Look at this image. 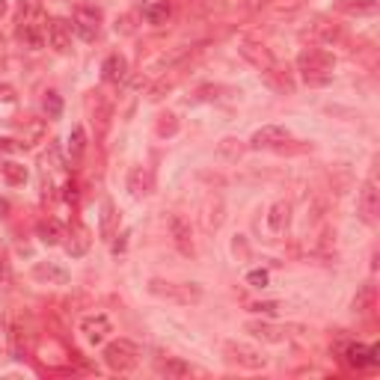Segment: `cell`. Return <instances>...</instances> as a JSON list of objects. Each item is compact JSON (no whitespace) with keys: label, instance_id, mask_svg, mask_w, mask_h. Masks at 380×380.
I'll return each instance as SVG.
<instances>
[{"label":"cell","instance_id":"cell-1","mask_svg":"<svg viewBox=\"0 0 380 380\" xmlns=\"http://www.w3.org/2000/svg\"><path fill=\"white\" fill-rule=\"evenodd\" d=\"M297 72L309 86H324V83L333 81L336 57L330 54V50L306 48V50H300V57H297Z\"/></svg>","mask_w":380,"mask_h":380},{"label":"cell","instance_id":"cell-2","mask_svg":"<svg viewBox=\"0 0 380 380\" xmlns=\"http://www.w3.org/2000/svg\"><path fill=\"white\" fill-rule=\"evenodd\" d=\"M101 360H104V365L110 372L125 374V372L137 369V362H140V348H137L131 339H116V341H107L104 345Z\"/></svg>","mask_w":380,"mask_h":380},{"label":"cell","instance_id":"cell-3","mask_svg":"<svg viewBox=\"0 0 380 380\" xmlns=\"http://www.w3.org/2000/svg\"><path fill=\"white\" fill-rule=\"evenodd\" d=\"M149 291L161 300H170V303H182V306H187V303H199L202 300V288L199 285H179V283H163V280H151L149 283Z\"/></svg>","mask_w":380,"mask_h":380},{"label":"cell","instance_id":"cell-4","mask_svg":"<svg viewBox=\"0 0 380 380\" xmlns=\"http://www.w3.org/2000/svg\"><path fill=\"white\" fill-rule=\"evenodd\" d=\"M223 353H226V360H229V362L240 365V369H250V372H259V369L268 365V357H264L259 348L247 345V341H226Z\"/></svg>","mask_w":380,"mask_h":380},{"label":"cell","instance_id":"cell-5","mask_svg":"<svg viewBox=\"0 0 380 380\" xmlns=\"http://www.w3.org/2000/svg\"><path fill=\"white\" fill-rule=\"evenodd\" d=\"M72 30L78 33L83 42H95L98 30H101V12L93 9V6H81L72 18Z\"/></svg>","mask_w":380,"mask_h":380},{"label":"cell","instance_id":"cell-6","mask_svg":"<svg viewBox=\"0 0 380 380\" xmlns=\"http://www.w3.org/2000/svg\"><path fill=\"white\" fill-rule=\"evenodd\" d=\"M72 33L74 30H72V24L66 18H50L45 24V39L57 54H69L72 50Z\"/></svg>","mask_w":380,"mask_h":380},{"label":"cell","instance_id":"cell-7","mask_svg":"<svg viewBox=\"0 0 380 380\" xmlns=\"http://www.w3.org/2000/svg\"><path fill=\"white\" fill-rule=\"evenodd\" d=\"M81 333L90 345H104L107 336L113 333V324L104 312H95V315H86V318L81 321Z\"/></svg>","mask_w":380,"mask_h":380},{"label":"cell","instance_id":"cell-8","mask_svg":"<svg viewBox=\"0 0 380 380\" xmlns=\"http://www.w3.org/2000/svg\"><path fill=\"white\" fill-rule=\"evenodd\" d=\"M357 208H360V217L365 223H374L377 214H380V190H377V182L369 179L360 190V199H357Z\"/></svg>","mask_w":380,"mask_h":380},{"label":"cell","instance_id":"cell-9","mask_svg":"<svg viewBox=\"0 0 380 380\" xmlns=\"http://www.w3.org/2000/svg\"><path fill=\"white\" fill-rule=\"evenodd\" d=\"M66 238H69V240H62V244H66V252H69L72 259L86 256V252H90V247H93V235H90V229H86L81 220L72 223V232H66Z\"/></svg>","mask_w":380,"mask_h":380},{"label":"cell","instance_id":"cell-10","mask_svg":"<svg viewBox=\"0 0 380 380\" xmlns=\"http://www.w3.org/2000/svg\"><path fill=\"white\" fill-rule=\"evenodd\" d=\"M291 137V131L285 128V125H262V128L250 137V149H273L285 143Z\"/></svg>","mask_w":380,"mask_h":380},{"label":"cell","instance_id":"cell-11","mask_svg":"<svg viewBox=\"0 0 380 380\" xmlns=\"http://www.w3.org/2000/svg\"><path fill=\"white\" fill-rule=\"evenodd\" d=\"M345 357L353 369H369V365L380 362V348L377 345H362V341H353L345 348Z\"/></svg>","mask_w":380,"mask_h":380},{"label":"cell","instance_id":"cell-12","mask_svg":"<svg viewBox=\"0 0 380 380\" xmlns=\"http://www.w3.org/2000/svg\"><path fill=\"white\" fill-rule=\"evenodd\" d=\"M33 280L42 283V285H69V271L60 268L54 262H36L33 264Z\"/></svg>","mask_w":380,"mask_h":380},{"label":"cell","instance_id":"cell-13","mask_svg":"<svg viewBox=\"0 0 380 380\" xmlns=\"http://www.w3.org/2000/svg\"><path fill=\"white\" fill-rule=\"evenodd\" d=\"M101 81L113 83V86L125 83L128 81V60H125L122 54H110L104 62H101Z\"/></svg>","mask_w":380,"mask_h":380},{"label":"cell","instance_id":"cell-14","mask_svg":"<svg viewBox=\"0 0 380 380\" xmlns=\"http://www.w3.org/2000/svg\"><path fill=\"white\" fill-rule=\"evenodd\" d=\"M15 36H18V42L24 48H30V50H39L45 45V24L36 18V21H24L15 27Z\"/></svg>","mask_w":380,"mask_h":380},{"label":"cell","instance_id":"cell-15","mask_svg":"<svg viewBox=\"0 0 380 380\" xmlns=\"http://www.w3.org/2000/svg\"><path fill=\"white\" fill-rule=\"evenodd\" d=\"M240 57L244 60H250L256 69H262V72H268L271 66H276V60H273V54L264 45H259V42H240Z\"/></svg>","mask_w":380,"mask_h":380},{"label":"cell","instance_id":"cell-16","mask_svg":"<svg viewBox=\"0 0 380 380\" xmlns=\"http://www.w3.org/2000/svg\"><path fill=\"white\" fill-rule=\"evenodd\" d=\"M167 226H170V235H172V240H175V247H179L184 256H190V252H194V240H190V226L179 217V214H170Z\"/></svg>","mask_w":380,"mask_h":380},{"label":"cell","instance_id":"cell-17","mask_svg":"<svg viewBox=\"0 0 380 380\" xmlns=\"http://www.w3.org/2000/svg\"><path fill=\"white\" fill-rule=\"evenodd\" d=\"M36 235H39V240H42L45 247H60V244H62V238H66V229H62V223H60V220L48 217V220L39 223Z\"/></svg>","mask_w":380,"mask_h":380},{"label":"cell","instance_id":"cell-18","mask_svg":"<svg viewBox=\"0 0 380 380\" xmlns=\"http://www.w3.org/2000/svg\"><path fill=\"white\" fill-rule=\"evenodd\" d=\"M128 190H131V196L134 199H143L151 194V172L146 167H134L128 172Z\"/></svg>","mask_w":380,"mask_h":380},{"label":"cell","instance_id":"cell-19","mask_svg":"<svg viewBox=\"0 0 380 380\" xmlns=\"http://www.w3.org/2000/svg\"><path fill=\"white\" fill-rule=\"evenodd\" d=\"M288 217H291V205H288V202H273L271 211H268V229H271L273 235L285 232Z\"/></svg>","mask_w":380,"mask_h":380},{"label":"cell","instance_id":"cell-20","mask_svg":"<svg viewBox=\"0 0 380 380\" xmlns=\"http://www.w3.org/2000/svg\"><path fill=\"white\" fill-rule=\"evenodd\" d=\"M170 15H172V9H170L167 0H155V4H146V6H143V18H146V24H151V27H161V24H167Z\"/></svg>","mask_w":380,"mask_h":380},{"label":"cell","instance_id":"cell-21","mask_svg":"<svg viewBox=\"0 0 380 380\" xmlns=\"http://www.w3.org/2000/svg\"><path fill=\"white\" fill-rule=\"evenodd\" d=\"M0 170H4V179H6V184H12V187L27 184V179H30L27 167H24V163H18V161H6Z\"/></svg>","mask_w":380,"mask_h":380},{"label":"cell","instance_id":"cell-22","mask_svg":"<svg viewBox=\"0 0 380 380\" xmlns=\"http://www.w3.org/2000/svg\"><path fill=\"white\" fill-rule=\"evenodd\" d=\"M66 151H69V158H72V161L83 158V151H86V131L81 128V125H74V128L69 131V140H66Z\"/></svg>","mask_w":380,"mask_h":380},{"label":"cell","instance_id":"cell-23","mask_svg":"<svg viewBox=\"0 0 380 380\" xmlns=\"http://www.w3.org/2000/svg\"><path fill=\"white\" fill-rule=\"evenodd\" d=\"M244 330H247V333H252L256 339H264V341H283V339H285L280 330H276V327L264 324V321H247Z\"/></svg>","mask_w":380,"mask_h":380},{"label":"cell","instance_id":"cell-24","mask_svg":"<svg viewBox=\"0 0 380 380\" xmlns=\"http://www.w3.org/2000/svg\"><path fill=\"white\" fill-rule=\"evenodd\" d=\"M42 15V0H18V24L36 21Z\"/></svg>","mask_w":380,"mask_h":380},{"label":"cell","instance_id":"cell-25","mask_svg":"<svg viewBox=\"0 0 380 380\" xmlns=\"http://www.w3.org/2000/svg\"><path fill=\"white\" fill-rule=\"evenodd\" d=\"M374 303V285H362L353 297V312H369Z\"/></svg>","mask_w":380,"mask_h":380},{"label":"cell","instance_id":"cell-26","mask_svg":"<svg viewBox=\"0 0 380 380\" xmlns=\"http://www.w3.org/2000/svg\"><path fill=\"white\" fill-rule=\"evenodd\" d=\"M217 151L226 161H238L240 155H244V146H240V140H235V137H226V140L217 146Z\"/></svg>","mask_w":380,"mask_h":380},{"label":"cell","instance_id":"cell-27","mask_svg":"<svg viewBox=\"0 0 380 380\" xmlns=\"http://www.w3.org/2000/svg\"><path fill=\"white\" fill-rule=\"evenodd\" d=\"M42 110H45V116L48 119H60L62 116V98L57 93H45L42 98Z\"/></svg>","mask_w":380,"mask_h":380},{"label":"cell","instance_id":"cell-28","mask_svg":"<svg viewBox=\"0 0 380 380\" xmlns=\"http://www.w3.org/2000/svg\"><path fill=\"white\" fill-rule=\"evenodd\" d=\"M161 374H167V377H187L190 374V365L184 362V360H167L161 365Z\"/></svg>","mask_w":380,"mask_h":380},{"label":"cell","instance_id":"cell-29","mask_svg":"<svg viewBox=\"0 0 380 380\" xmlns=\"http://www.w3.org/2000/svg\"><path fill=\"white\" fill-rule=\"evenodd\" d=\"M101 235L107 240L113 238V202L110 199L101 202Z\"/></svg>","mask_w":380,"mask_h":380},{"label":"cell","instance_id":"cell-30","mask_svg":"<svg viewBox=\"0 0 380 380\" xmlns=\"http://www.w3.org/2000/svg\"><path fill=\"white\" fill-rule=\"evenodd\" d=\"M247 285H252V288H268V285H271V273L264 271V268L250 271V273H247Z\"/></svg>","mask_w":380,"mask_h":380},{"label":"cell","instance_id":"cell-31","mask_svg":"<svg viewBox=\"0 0 380 380\" xmlns=\"http://www.w3.org/2000/svg\"><path fill=\"white\" fill-rule=\"evenodd\" d=\"M9 339H12V353H15V360H24V330L21 327H12Z\"/></svg>","mask_w":380,"mask_h":380},{"label":"cell","instance_id":"cell-32","mask_svg":"<svg viewBox=\"0 0 380 380\" xmlns=\"http://www.w3.org/2000/svg\"><path fill=\"white\" fill-rule=\"evenodd\" d=\"M12 280V264H9V252H6V247L0 244V283H9Z\"/></svg>","mask_w":380,"mask_h":380},{"label":"cell","instance_id":"cell-33","mask_svg":"<svg viewBox=\"0 0 380 380\" xmlns=\"http://www.w3.org/2000/svg\"><path fill=\"white\" fill-rule=\"evenodd\" d=\"M175 128H179V125H175V116L172 113H163L161 122H158V134L167 137V134H175Z\"/></svg>","mask_w":380,"mask_h":380},{"label":"cell","instance_id":"cell-34","mask_svg":"<svg viewBox=\"0 0 380 380\" xmlns=\"http://www.w3.org/2000/svg\"><path fill=\"white\" fill-rule=\"evenodd\" d=\"M252 312H259V315H268V318H273V315L280 312V303H273V300H268V303H252Z\"/></svg>","mask_w":380,"mask_h":380},{"label":"cell","instance_id":"cell-35","mask_svg":"<svg viewBox=\"0 0 380 380\" xmlns=\"http://www.w3.org/2000/svg\"><path fill=\"white\" fill-rule=\"evenodd\" d=\"M12 101H15V86L0 81V104H12Z\"/></svg>","mask_w":380,"mask_h":380},{"label":"cell","instance_id":"cell-36","mask_svg":"<svg viewBox=\"0 0 380 380\" xmlns=\"http://www.w3.org/2000/svg\"><path fill=\"white\" fill-rule=\"evenodd\" d=\"M113 238H116V240H113V252H125V250H128V238H131L128 229H122L119 235H113Z\"/></svg>","mask_w":380,"mask_h":380},{"label":"cell","instance_id":"cell-37","mask_svg":"<svg viewBox=\"0 0 380 380\" xmlns=\"http://www.w3.org/2000/svg\"><path fill=\"white\" fill-rule=\"evenodd\" d=\"M116 33H122V36L134 33V15H122V18H116Z\"/></svg>","mask_w":380,"mask_h":380},{"label":"cell","instance_id":"cell-38","mask_svg":"<svg viewBox=\"0 0 380 380\" xmlns=\"http://www.w3.org/2000/svg\"><path fill=\"white\" fill-rule=\"evenodd\" d=\"M62 190H66V194H62V199H66V202H74V199H78V187H74V184H66Z\"/></svg>","mask_w":380,"mask_h":380},{"label":"cell","instance_id":"cell-39","mask_svg":"<svg viewBox=\"0 0 380 380\" xmlns=\"http://www.w3.org/2000/svg\"><path fill=\"white\" fill-rule=\"evenodd\" d=\"M9 211H12L9 199H4V196H0V217H9Z\"/></svg>","mask_w":380,"mask_h":380},{"label":"cell","instance_id":"cell-40","mask_svg":"<svg viewBox=\"0 0 380 380\" xmlns=\"http://www.w3.org/2000/svg\"><path fill=\"white\" fill-rule=\"evenodd\" d=\"M6 12H9V4H6V0H0V18H4Z\"/></svg>","mask_w":380,"mask_h":380},{"label":"cell","instance_id":"cell-41","mask_svg":"<svg viewBox=\"0 0 380 380\" xmlns=\"http://www.w3.org/2000/svg\"><path fill=\"white\" fill-rule=\"evenodd\" d=\"M4 336H6V321L0 318V339H4Z\"/></svg>","mask_w":380,"mask_h":380},{"label":"cell","instance_id":"cell-42","mask_svg":"<svg viewBox=\"0 0 380 380\" xmlns=\"http://www.w3.org/2000/svg\"><path fill=\"white\" fill-rule=\"evenodd\" d=\"M0 48H4V33H0Z\"/></svg>","mask_w":380,"mask_h":380}]
</instances>
